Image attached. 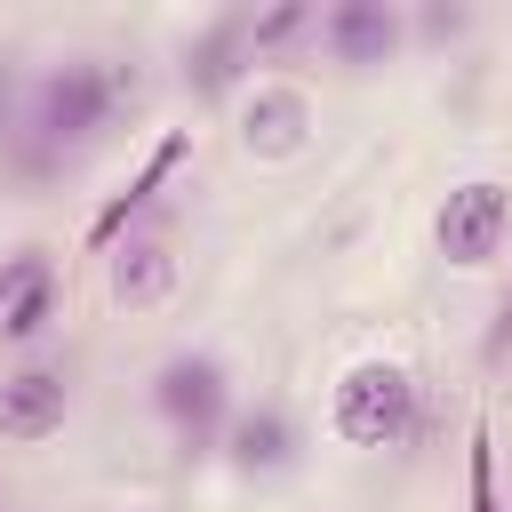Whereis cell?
<instances>
[{"mask_svg": "<svg viewBox=\"0 0 512 512\" xmlns=\"http://www.w3.org/2000/svg\"><path fill=\"white\" fill-rule=\"evenodd\" d=\"M224 456H232L240 480H280V472H296L304 432H296V416H288L280 400H248V408H232V424H224Z\"/></svg>", "mask_w": 512, "mask_h": 512, "instance_id": "cell-7", "label": "cell"}, {"mask_svg": "<svg viewBox=\"0 0 512 512\" xmlns=\"http://www.w3.org/2000/svg\"><path fill=\"white\" fill-rule=\"evenodd\" d=\"M176 160H184V136H168V144H160V152H152V160H144V176H136V184H128V200H112V208H104V216H96V232H88V240H96V248H112V232H120V224H128V208H144V200H152V184H160V176H168V168H176Z\"/></svg>", "mask_w": 512, "mask_h": 512, "instance_id": "cell-12", "label": "cell"}, {"mask_svg": "<svg viewBox=\"0 0 512 512\" xmlns=\"http://www.w3.org/2000/svg\"><path fill=\"white\" fill-rule=\"evenodd\" d=\"M152 416L176 432V448L184 456H208V448H224V424H232V368L216 360V352H168L160 368H152Z\"/></svg>", "mask_w": 512, "mask_h": 512, "instance_id": "cell-2", "label": "cell"}, {"mask_svg": "<svg viewBox=\"0 0 512 512\" xmlns=\"http://www.w3.org/2000/svg\"><path fill=\"white\" fill-rule=\"evenodd\" d=\"M24 104H32V88L16 80V56H0V144L24 136Z\"/></svg>", "mask_w": 512, "mask_h": 512, "instance_id": "cell-15", "label": "cell"}, {"mask_svg": "<svg viewBox=\"0 0 512 512\" xmlns=\"http://www.w3.org/2000/svg\"><path fill=\"white\" fill-rule=\"evenodd\" d=\"M304 136H312V96L288 80H256V96L240 104V144L256 160H296Z\"/></svg>", "mask_w": 512, "mask_h": 512, "instance_id": "cell-8", "label": "cell"}, {"mask_svg": "<svg viewBox=\"0 0 512 512\" xmlns=\"http://www.w3.org/2000/svg\"><path fill=\"white\" fill-rule=\"evenodd\" d=\"M32 272H40V256H16V264H8V272H0V312H8V304H16V288H24V280H32Z\"/></svg>", "mask_w": 512, "mask_h": 512, "instance_id": "cell-17", "label": "cell"}, {"mask_svg": "<svg viewBox=\"0 0 512 512\" xmlns=\"http://www.w3.org/2000/svg\"><path fill=\"white\" fill-rule=\"evenodd\" d=\"M120 96H136V72H120V64H104V56H64V64H48V72L32 80L24 136H16L24 168L48 176V168H64L72 152H88V144L112 128Z\"/></svg>", "mask_w": 512, "mask_h": 512, "instance_id": "cell-1", "label": "cell"}, {"mask_svg": "<svg viewBox=\"0 0 512 512\" xmlns=\"http://www.w3.org/2000/svg\"><path fill=\"white\" fill-rule=\"evenodd\" d=\"M432 240H440V256L464 264V272L496 264L504 240H512V184H504V176H464V184H448V200H440V216H432Z\"/></svg>", "mask_w": 512, "mask_h": 512, "instance_id": "cell-4", "label": "cell"}, {"mask_svg": "<svg viewBox=\"0 0 512 512\" xmlns=\"http://www.w3.org/2000/svg\"><path fill=\"white\" fill-rule=\"evenodd\" d=\"M48 320H56V280H48V264L16 288V304L0 312V336L8 344H32V336H48Z\"/></svg>", "mask_w": 512, "mask_h": 512, "instance_id": "cell-11", "label": "cell"}, {"mask_svg": "<svg viewBox=\"0 0 512 512\" xmlns=\"http://www.w3.org/2000/svg\"><path fill=\"white\" fill-rule=\"evenodd\" d=\"M472 512H496V456H488V432H472Z\"/></svg>", "mask_w": 512, "mask_h": 512, "instance_id": "cell-16", "label": "cell"}, {"mask_svg": "<svg viewBox=\"0 0 512 512\" xmlns=\"http://www.w3.org/2000/svg\"><path fill=\"white\" fill-rule=\"evenodd\" d=\"M328 424H336V440H352V448H400V440L416 432V376H408L400 360H360V368H344L336 392H328Z\"/></svg>", "mask_w": 512, "mask_h": 512, "instance_id": "cell-3", "label": "cell"}, {"mask_svg": "<svg viewBox=\"0 0 512 512\" xmlns=\"http://www.w3.org/2000/svg\"><path fill=\"white\" fill-rule=\"evenodd\" d=\"M248 16H256V8H224V16L184 48V80H192V96H224V88L256 64V48H248Z\"/></svg>", "mask_w": 512, "mask_h": 512, "instance_id": "cell-9", "label": "cell"}, {"mask_svg": "<svg viewBox=\"0 0 512 512\" xmlns=\"http://www.w3.org/2000/svg\"><path fill=\"white\" fill-rule=\"evenodd\" d=\"M168 288H176V256H168V240H120L112 248V304H128V312H144V304H168Z\"/></svg>", "mask_w": 512, "mask_h": 512, "instance_id": "cell-10", "label": "cell"}, {"mask_svg": "<svg viewBox=\"0 0 512 512\" xmlns=\"http://www.w3.org/2000/svg\"><path fill=\"white\" fill-rule=\"evenodd\" d=\"M312 40L328 48V64L376 72V64H392V56L408 48V8H400V0H336Z\"/></svg>", "mask_w": 512, "mask_h": 512, "instance_id": "cell-5", "label": "cell"}, {"mask_svg": "<svg viewBox=\"0 0 512 512\" xmlns=\"http://www.w3.org/2000/svg\"><path fill=\"white\" fill-rule=\"evenodd\" d=\"M464 32H472V8H440V0H432V8L408 16V40H432V48H440V40H464Z\"/></svg>", "mask_w": 512, "mask_h": 512, "instance_id": "cell-14", "label": "cell"}, {"mask_svg": "<svg viewBox=\"0 0 512 512\" xmlns=\"http://www.w3.org/2000/svg\"><path fill=\"white\" fill-rule=\"evenodd\" d=\"M64 416H72V376H64V360H24V368L0 376V440L32 448V440L64 432Z\"/></svg>", "mask_w": 512, "mask_h": 512, "instance_id": "cell-6", "label": "cell"}, {"mask_svg": "<svg viewBox=\"0 0 512 512\" xmlns=\"http://www.w3.org/2000/svg\"><path fill=\"white\" fill-rule=\"evenodd\" d=\"M504 352H512V296L496 304V328H488V360H504Z\"/></svg>", "mask_w": 512, "mask_h": 512, "instance_id": "cell-18", "label": "cell"}, {"mask_svg": "<svg viewBox=\"0 0 512 512\" xmlns=\"http://www.w3.org/2000/svg\"><path fill=\"white\" fill-rule=\"evenodd\" d=\"M304 32H320V8H304V0H280V8L248 16V48H256V56H272V48L304 40Z\"/></svg>", "mask_w": 512, "mask_h": 512, "instance_id": "cell-13", "label": "cell"}]
</instances>
